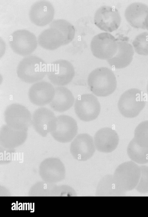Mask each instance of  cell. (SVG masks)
<instances>
[{
  "instance_id": "cell-1",
  "label": "cell",
  "mask_w": 148,
  "mask_h": 217,
  "mask_svg": "<svg viewBox=\"0 0 148 217\" xmlns=\"http://www.w3.org/2000/svg\"><path fill=\"white\" fill-rule=\"evenodd\" d=\"M87 83L91 91L99 97L111 95L117 86L114 73L110 69L105 67H98L92 71L88 77Z\"/></svg>"
},
{
  "instance_id": "cell-2",
  "label": "cell",
  "mask_w": 148,
  "mask_h": 217,
  "mask_svg": "<svg viewBox=\"0 0 148 217\" xmlns=\"http://www.w3.org/2000/svg\"><path fill=\"white\" fill-rule=\"evenodd\" d=\"M47 64L42 59L35 55H29L18 63L16 73L18 77L27 83L38 82L47 73Z\"/></svg>"
},
{
  "instance_id": "cell-3",
  "label": "cell",
  "mask_w": 148,
  "mask_h": 217,
  "mask_svg": "<svg viewBox=\"0 0 148 217\" xmlns=\"http://www.w3.org/2000/svg\"><path fill=\"white\" fill-rule=\"evenodd\" d=\"M140 174V166L134 162L130 161L119 165L112 175L117 187L123 194L136 187Z\"/></svg>"
},
{
  "instance_id": "cell-4",
  "label": "cell",
  "mask_w": 148,
  "mask_h": 217,
  "mask_svg": "<svg viewBox=\"0 0 148 217\" xmlns=\"http://www.w3.org/2000/svg\"><path fill=\"white\" fill-rule=\"evenodd\" d=\"M145 96L136 88L125 91L120 96L118 103L119 111L124 117L132 118L138 116L145 106Z\"/></svg>"
},
{
  "instance_id": "cell-5",
  "label": "cell",
  "mask_w": 148,
  "mask_h": 217,
  "mask_svg": "<svg viewBox=\"0 0 148 217\" xmlns=\"http://www.w3.org/2000/svg\"><path fill=\"white\" fill-rule=\"evenodd\" d=\"M6 124L13 129L27 130L32 124V116L28 109L17 103L9 105L4 113Z\"/></svg>"
},
{
  "instance_id": "cell-6",
  "label": "cell",
  "mask_w": 148,
  "mask_h": 217,
  "mask_svg": "<svg viewBox=\"0 0 148 217\" xmlns=\"http://www.w3.org/2000/svg\"><path fill=\"white\" fill-rule=\"evenodd\" d=\"M10 46L16 54L23 56H29L36 49L38 41L35 35L25 29L14 31L10 36Z\"/></svg>"
},
{
  "instance_id": "cell-7",
  "label": "cell",
  "mask_w": 148,
  "mask_h": 217,
  "mask_svg": "<svg viewBox=\"0 0 148 217\" xmlns=\"http://www.w3.org/2000/svg\"><path fill=\"white\" fill-rule=\"evenodd\" d=\"M118 48L117 39L108 32L95 36L90 43V48L94 56L101 60H108L116 54Z\"/></svg>"
},
{
  "instance_id": "cell-8",
  "label": "cell",
  "mask_w": 148,
  "mask_h": 217,
  "mask_svg": "<svg viewBox=\"0 0 148 217\" xmlns=\"http://www.w3.org/2000/svg\"><path fill=\"white\" fill-rule=\"evenodd\" d=\"M74 110L81 120L89 122L96 119L101 110L100 104L94 95L90 93L81 95L76 99Z\"/></svg>"
},
{
  "instance_id": "cell-9",
  "label": "cell",
  "mask_w": 148,
  "mask_h": 217,
  "mask_svg": "<svg viewBox=\"0 0 148 217\" xmlns=\"http://www.w3.org/2000/svg\"><path fill=\"white\" fill-rule=\"evenodd\" d=\"M47 74L53 84L63 86L72 81L75 75V71L70 62L65 60L60 59L54 61L50 65Z\"/></svg>"
},
{
  "instance_id": "cell-10",
  "label": "cell",
  "mask_w": 148,
  "mask_h": 217,
  "mask_svg": "<svg viewBox=\"0 0 148 217\" xmlns=\"http://www.w3.org/2000/svg\"><path fill=\"white\" fill-rule=\"evenodd\" d=\"M78 127L76 120L66 115L56 117L55 126L50 133L57 141L66 143L71 141L77 133Z\"/></svg>"
},
{
  "instance_id": "cell-11",
  "label": "cell",
  "mask_w": 148,
  "mask_h": 217,
  "mask_svg": "<svg viewBox=\"0 0 148 217\" xmlns=\"http://www.w3.org/2000/svg\"><path fill=\"white\" fill-rule=\"evenodd\" d=\"M95 25L101 30L111 32L116 30L120 25L121 19L118 10L108 6L100 7L94 16Z\"/></svg>"
},
{
  "instance_id": "cell-12",
  "label": "cell",
  "mask_w": 148,
  "mask_h": 217,
  "mask_svg": "<svg viewBox=\"0 0 148 217\" xmlns=\"http://www.w3.org/2000/svg\"><path fill=\"white\" fill-rule=\"evenodd\" d=\"M92 137L87 133L79 134L71 144L70 151L75 159L86 161L91 158L95 150Z\"/></svg>"
},
{
  "instance_id": "cell-13",
  "label": "cell",
  "mask_w": 148,
  "mask_h": 217,
  "mask_svg": "<svg viewBox=\"0 0 148 217\" xmlns=\"http://www.w3.org/2000/svg\"><path fill=\"white\" fill-rule=\"evenodd\" d=\"M56 118L52 111L45 107H40L36 109L33 113L32 124L39 135L45 137L54 128Z\"/></svg>"
},
{
  "instance_id": "cell-14",
  "label": "cell",
  "mask_w": 148,
  "mask_h": 217,
  "mask_svg": "<svg viewBox=\"0 0 148 217\" xmlns=\"http://www.w3.org/2000/svg\"><path fill=\"white\" fill-rule=\"evenodd\" d=\"M55 10L53 5L45 1L36 2L31 6L29 12L31 21L38 26H44L53 20Z\"/></svg>"
},
{
  "instance_id": "cell-15",
  "label": "cell",
  "mask_w": 148,
  "mask_h": 217,
  "mask_svg": "<svg viewBox=\"0 0 148 217\" xmlns=\"http://www.w3.org/2000/svg\"><path fill=\"white\" fill-rule=\"evenodd\" d=\"M55 94V88L51 83L45 81L36 82L32 85L28 92L30 101L38 106H43L51 102Z\"/></svg>"
},
{
  "instance_id": "cell-16",
  "label": "cell",
  "mask_w": 148,
  "mask_h": 217,
  "mask_svg": "<svg viewBox=\"0 0 148 217\" xmlns=\"http://www.w3.org/2000/svg\"><path fill=\"white\" fill-rule=\"evenodd\" d=\"M96 149L99 152L110 153L117 148L119 142L118 135L114 130L104 128L98 130L94 137Z\"/></svg>"
},
{
  "instance_id": "cell-17",
  "label": "cell",
  "mask_w": 148,
  "mask_h": 217,
  "mask_svg": "<svg viewBox=\"0 0 148 217\" xmlns=\"http://www.w3.org/2000/svg\"><path fill=\"white\" fill-rule=\"evenodd\" d=\"M37 41L41 47L50 50H55L69 43L62 32L55 28L50 27L39 35Z\"/></svg>"
},
{
  "instance_id": "cell-18",
  "label": "cell",
  "mask_w": 148,
  "mask_h": 217,
  "mask_svg": "<svg viewBox=\"0 0 148 217\" xmlns=\"http://www.w3.org/2000/svg\"><path fill=\"white\" fill-rule=\"evenodd\" d=\"M27 136V130H16L4 125L0 130V144L5 148H14L23 144Z\"/></svg>"
},
{
  "instance_id": "cell-19",
  "label": "cell",
  "mask_w": 148,
  "mask_h": 217,
  "mask_svg": "<svg viewBox=\"0 0 148 217\" xmlns=\"http://www.w3.org/2000/svg\"><path fill=\"white\" fill-rule=\"evenodd\" d=\"M118 48L115 55L107 61L111 67L122 69L128 66L132 62L134 50L131 44L123 40L117 39Z\"/></svg>"
},
{
  "instance_id": "cell-20",
  "label": "cell",
  "mask_w": 148,
  "mask_h": 217,
  "mask_svg": "<svg viewBox=\"0 0 148 217\" xmlns=\"http://www.w3.org/2000/svg\"><path fill=\"white\" fill-rule=\"evenodd\" d=\"M148 15V6L143 3L135 2L130 5L126 9V19L132 27L145 29L144 22Z\"/></svg>"
},
{
  "instance_id": "cell-21",
  "label": "cell",
  "mask_w": 148,
  "mask_h": 217,
  "mask_svg": "<svg viewBox=\"0 0 148 217\" xmlns=\"http://www.w3.org/2000/svg\"><path fill=\"white\" fill-rule=\"evenodd\" d=\"M54 98L49 104L50 107L55 111L62 112L70 109L74 102V98L71 92L62 86L56 87Z\"/></svg>"
},
{
  "instance_id": "cell-22",
  "label": "cell",
  "mask_w": 148,
  "mask_h": 217,
  "mask_svg": "<svg viewBox=\"0 0 148 217\" xmlns=\"http://www.w3.org/2000/svg\"><path fill=\"white\" fill-rule=\"evenodd\" d=\"M96 194L99 196H118L122 195L117 187L111 174L104 176L99 181L96 188Z\"/></svg>"
},
{
  "instance_id": "cell-23",
  "label": "cell",
  "mask_w": 148,
  "mask_h": 217,
  "mask_svg": "<svg viewBox=\"0 0 148 217\" xmlns=\"http://www.w3.org/2000/svg\"><path fill=\"white\" fill-rule=\"evenodd\" d=\"M127 152L129 158L134 162L140 164L148 163V148L140 146L134 138L130 142Z\"/></svg>"
},
{
  "instance_id": "cell-24",
  "label": "cell",
  "mask_w": 148,
  "mask_h": 217,
  "mask_svg": "<svg viewBox=\"0 0 148 217\" xmlns=\"http://www.w3.org/2000/svg\"><path fill=\"white\" fill-rule=\"evenodd\" d=\"M49 26L55 28L62 32L69 43L74 37L75 30L74 26L65 19L54 20L49 24Z\"/></svg>"
},
{
  "instance_id": "cell-25",
  "label": "cell",
  "mask_w": 148,
  "mask_h": 217,
  "mask_svg": "<svg viewBox=\"0 0 148 217\" xmlns=\"http://www.w3.org/2000/svg\"><path fill=\"white\" fill-rule=\"evenodd\" d=\"M134 138L140 146L148 148V120L141 122L136 127Z\"/></svg>"
},
{
  "instance_id": "cell-26",
  "label": "cell",
  "mask_w": 148,
  "mask_h": 217,
  "mask_svg": "<svg viewBox=\"0 0 148 217\" xmlns=\"http://www.w3.org/2000/svg\"><path fill=\"white\" fill-rule=\"evenodd\" d=\"M132 45L138 54L148 55V32H143L137 36L133 41Z\"/></svg>"
},
{
  "instance_id": "cell-27",
  "label": "cell",
  "mask_w": 148,
  "mask_h": 217,
  "mask_svg": "<svg viewBox=\"0 0 148 217\" xmlns=\"http://www.w3.org/2000/svg\"><path fill=\"white\" fill-rule=\"evenodd\" d=\"M140 167V177L135 189L139 193H146L148 192V166L142 165Z\"/></svg>"
},
{
  "instance_id": "cell-28",
  "label": "cell",
  "mask_w": 148,
  "mask_h": 217,
  "mask_svg": "<svg viewBox=\"0 0 148 217\" xmlns=\"http://www.w3.org/2000/svg\"><path fill=\"white\" fill-rule=\"evenodd\" d=\"M144 24L145 29L148 30V15L145 19Z\"/></svg>"
},
{
  "instance_id": "cell-29",
  "label": "cell",
  "mask_w": 148,
  "mask_h": 217,
  "mask_svg": "<svg viewBox=\"0 0 148 217\" xmlns=\"http://www.w3.org/2000/svg\"><path fill=\"white\" fill-rule=\"evenodd\" d=\"M33 203V211H31L30 212H34V203Z\"/></svg>"
},
{
  "instance_id": "cell-30",
  "label": "cell",
  "mask_w": 148,
  "mask_h": 217,
  "mask_svg": "<svg viewBox=\"0 0 148 217\" xmlns=\"http://www.w3.org/2000/svg\"><path fill=\"white\" fill-rule=\"evenodd\" d=\"M147 93H148V82L147 84Z\"/></svg>"
},
{
  "instance_id": "cell-31",
  "label": "cell",
  "mask_w": 148,
  "mask_h": 217,
  "mask_svg": "<svg viewBox=\"0 0 148 217\" xmlns=\"http://www.w3.org/2000/svg\"><path fill=\"white\" fill-rule=\"evenodd\" d=\"M27 204H28V210H29L30 209H29V205H30V204H29V203H27Z\"/></svg>"
},
{
  "instance_id": "cell-32",
  "label": "cell",
  "mask_w": 148,
  "mask_h": 217,
  "mask_svg": "<svg viewBox=\"0 0 148 217\" xmlns=\"http://www.w3.org/2000/svg\"><path fill=\"white\" fill-rule=\"evenodd\" d=\"M25 203L26 205V210H27V203Z\"/></svg>"
},
{
  "instance_id": "cell-33",
  "label": "cell",
  "mask_w": 148,
  "mask_h": 217,
  "mask_svg": "<svg viewBox=\"0 0 148 217\" xmlns=\"http://www.w3.org/2000/svg\"><path fill=\"white\" fill-rule=\"evenodd\" d=\"M24 204H25V203H23V209L24 210Z\"/></svg>"
}]
</instances>
